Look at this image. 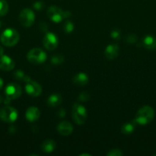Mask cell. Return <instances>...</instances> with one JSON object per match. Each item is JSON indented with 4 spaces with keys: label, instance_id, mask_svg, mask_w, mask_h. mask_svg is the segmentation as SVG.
Segmentation results:
<instances>
[{
    "label": "cell",
    "instance_id": "obj_5",
    "mask_svg": "<svg viewBox=\"0 0 156 156\" xmlns=\"http://www.w3.org/2000/svg\"><path fill=\"white\" fill-rule=\"evenodd\" d=\"M25 82V91L28 95L31 97H38L40 94L42 93V88L40 85L39 83H38L35 81L32 80L29 76H26L24 79Z\"/></svg>",
    "mask_w": 156,
    "mask_h": 156
},
{
    "label": "cell",
    "instance_id": "obj_34",
    "mask_svg": "<svg viewBox=\"0 0 156 156\" xmlns=\"http://www.w3.org/2000/svg\"><path fill=\"white\" fill-rule=\"evenodd\" d=\"M2 98L1 96H0V104L2 103Z\"/></svg>",
    "mask_w": 156,
    "mask_h": 156
},
{
    "label": "cell",
    "instance_id": "obj_20",
    "mask_svg": "<svg viewBox=\"0 0 156 156\" xmlns=\"http://www.w3.org/2000/svg\"><path fill=\"white\" fill-rule=\"evenodd\" d=\"M9 11V4L6 0H0V16H4Z\"/></svg>",
    "mask_w": 156,
    "mask_h": 156
},
{
    "label": "cell",
    "instance_id": "obj_3",
    "mask_svg": "<svg viewBox=\"0 0 156 156\" xmlns=\"http://www.w3.org/2000/svg\"><path fill=\"white\" fill-rule=\"evenodd\" d=\"M71 116L75 123L77 125H83L87 118V111L85 107L78 103H75L72 108Z\"/></svg>",
    "mask_w": 156,
    "mask_h": 156
},
{
    "label": "cell",
    "instance_id": "obj_10",
    "mask_svg": "<svg viewBox=\"0 0 156 156\" xmlns=\"http://www.w3.org/2000/svg\"><path fill=\"white\" fill-rule=\"evenodd\" d=\"M58 44H59L58 37L55 34L52 32H47L43 38V45L45 49L50 51L55 50L58 47Z\"/></svg>",
    "mask_w": 156,
    "mask_h": 156
},
{
    "label": "cell",
    "instance_id": "obj_12",
    "mask_svg": "<svg viewBox=\"0 0 156 156\" xmlns=\"http://www.w3.org/2000/svg\"><path fill=\"white\" fill-rule=\"evenodd\" d=\"M119 47L118 44H110L106 48L104 54H105L106 58L109 60H113L116 59L119 55Z\"/></svg>",
    "mask_w": 156,
    "mask_h": 156
},
{
    "label": "cell",
    "instance_id": "obj_25",
    "mask_svg": "<svg viewBox=\"0 0 156 156\" xmlns=\"http://www.w3.org/2000/svg\"><path fill=\"white\" fill-rule=\"evenodd\" d=\"M137 36H136L135 34H129L126 36V38H125V41L129 44H134L137 41Z\"/></svg>",
    "mask_w": 156,
    "mask_h": 156
},
{
    "label": "cell",
    "instance_id": "obj_7",
    "mask_svg": "<svg viewBox=\"0 0 156 156\" xmlns=\"http://www.w3.org/2000/svg\"><path fill=\"white\" fill-rule=\"evenodd\" d=\"M18 19H19V22L21 25L25 27H29L35 22V13L32 9H24L20 12Z\"/></svg>",
    "mask_w": 156,
    "mask_h": 156
},
{
    "label": "cell",
    "instance_id": "obj_6",
    "mask_svg": "<svg viewBox=\"0 0 156 156\" xmlns=\"http://www.w3.org/2000/svg\"><path fill=\"white\" fill-rule=\"evenodd\" d=\"M18 111L10 106H6L0 109V119L6 123H13L18 119Z\"/></svg>",
    "mask_w": 156,
    "mask_h": 156
},
{
    "label": "cell",
    "instance_id": "obj_2",
    "mask_svg": "<svg viewBox=\"0 0 156 156\" xmlns=\"http://www.w3.org/2000/svg\"><path fill=\"white\" fill-rule=\"evenodd\" d=\"M19 34L15 29L8 28L2 32L0 37L2 44L6 47H13L19 41Z\"/></svg>",
    "mask_w": 156,
    "mask_h": 156
},
{
    "label": "cell",
    "instance_id": "obj_17",
    "mask_svg": "<svg viewBox=\"0 0 156 156\" xmlns=\"http://www.w3.org/2000/svg\"><path fill=\"white\" fill-rule=\"evenodd\" d=\"M143 46L146 49L150 50H155L156 49V38L151 35H147L144 37L142 41Z\"/></svg>",
    "mask_w": 156,
    "mask_h": 156
},
{
    "label": "cell",
    "instance_id": "obj_9",
    "mask_svg": "<svg viewBox=\"0 0 156 156\" xmlns=\"http://www.w3.org/2000/svg\"><path fill=\"white\" fill-rule=\"evenodd\" d=\"M22 90H21V86L17 83H9L6 86V90H5V94L6 98L10 100H14L17 99L21 95Z\"/></svg>",
    "mask_w": 156,
    "mask_h": 156
},
{
    "label": "cell",
    "instance_id": "obj_22",
    "mask_svg": "<svg viewBox=\"0 0 156 156\" xmlns=\"http://www.w3.org/2000/svg\"><path fill=\"white\" fill-rule=\"evenodd\" d=\"M73 29H74V25H73V22L70 21H67L64 24V30L65 33L70 34L73 32Z\"/></svg>",
    "mask_w": 156,
    "mask_h": 156
},
{
    "label": "cell",
    "instance_id": "obj_33",
    "mask_svg": "<svg viewBox=\"0 0 156 156\" xmlns=\"http://www.w3.org/2000/svg\"><path fill=\"white\" fill-rule=\"evenodd\" d=\"M80 156H84V155H87V156H91V155L90 154H87V153H83V154H80Z\"/></svg>",
    "mask_w": 156,
    "mask_h": 156
},
{
    "label": "cell",
    "instance_id": "obj_15",
    "mask_svg": "<svg viewBox=\"0 0 156 156\" xmlns=\"http://www.w3.org/2000/svg\"><path fill=\"white\" fill-rule=\"evenodd\" d=\"M62 103V97L58 93H54L48 97L47 104L50 108H57Z\"/></svg>",
    "mask_w": 156,
    "mask_h": 156
},
{
    "label": "cell",
    "instance_id": "obj_18",
    "mask_svg": "<svg viewBox=\"0 0 156 156\" xmlns=\"http://www.w3.org/2000/svg\"><path fill=\"white\" fill-rule=\"evenodd\" d=\"M41 150L45 153H50L56 147V143L52 140H46L41 144Z\"/></svg>",
    "mask_w": 156,
    "mask_h": 156
},
{
    "label": "cell",
    "instance_id": "obj_16",
    "mask_svg": "<svg viewBox=\"0 0 156 156\" xmlns=\"http://www.w3.org/2000/svg\"><path fill=\"white\" fill-rule=\"evenodd\" d=\"M89 82V78L86 73H80L75 75L73 78V82L78 86H84Z\"/></svg>",
    "mask_w": 156,
    "mask_h": 156
},
{
    "label": "cell",
    "instance_id": "obj_21",
    "mask_svg": "<svg viewBox=\"0 0 156 156\" xmlns=\"http://www.w3.org/2000/svg\"><path fill=\"white\" fill-rule=\"evenodd\" d=\"M64 56H63L62 55L58 54L52 56L51 59H50V62H51V63L54 64V65L58 66V65H61V64L64 62Z\"/></svg>",
    "mask_w": 156,
    "mask_h": 156
},
{
    "label": "cell",
    "instance_id": "obj_29",
    "mask_svg": "<svg viewBox=\"0 0 156 156\" xmlns=\"http://www.w3.org/2000/svg\"><path fill=\"white\" fill-rule=\"evenodd\" d=\"M59 116H60V117H64V116H65V114H66V112H65V111H64V109H61L59 111Z\"/></svg>",
    "mask_w": 156,
    "mask_h": 156
},
{
    "label": "cell",
    "instance_id": "obj_28",
    "mask_svg": "<svg viewBox=\"0 0 156 156\" xmlns=\"http://www.w3.org/2000/svg\"><path fill=\"white\" fill-rule=\"evenodd\" d=\"M111 37L113 39L115 40H119L120 37V32L118 30H113L111 32Z\"/></svg>",
    "mask_w": 156,
    "mask_h": 156
},
{
    "label": "cell",
    "instance_id": "obj_11",
    "mask_svg": "<svg viewBox=\"0 0 156 156\" xmlns=\"http://www.w3.org/2000/svg\"><path fill=\"white\" fill-rule=\"evenodd\" d=\"M15 68V62L13 59L6 55L0 56V69L3 71H11Z\"/></svg>",
    "mask_w": 156,
    "mask_h": 156
},
{
    "label": "cell",
    "instance_id": "obj_13",
    "mask_svg": "<svg viewBox=\"0 0 156 156\" xmlns=\"http://www.w3.org/2000/svg\"><path fill=\"white\" fill-rule=\"evenodd\" d=\"M57 129H58V133L61 134V136H67L70 135L73 133V127L71 123H69V122L62 121L58 125Z\"/></svg>",
    "mask_w": 156,
    "mask_h": 156
},
{
    "label": "cell",
    "instance_id": "obj_31",
    "mask_svg": "<svg viewBox=\"0 0 156 156\" xmlns=\"http://www.w3.org/2000/svg\"><path fill=\"white\" fill-rule=\"evenodd\" d=\"M3 52H4V49L2 48V47H1V46H0V56L3 54Z\"/></svg>",
    "mask_w": 156,
    "mask_h": 156
},
{
    "label": "cell",
    "instance_id": "obj_4",
    "mask_svg": "<svg viewBox=\"0 0 156 156\" xmlns=\"http://www.w3.org/2000/svg\"><path fill=\"white\" fill-rule=\"evenodd\" d=\"M27 59L34 65H39L44 63L47 59V54L40 48H34L29 50L27 53Z\"/></svg>",
    "mask_w": 156,
    "mask_h": 156
},
{
    "label": "cell",
    "instance_id": "obj_26",
    "mask_svg": "<svg viewBox=\"0 0 156 156\" xmlns=\"http://www.w3.org/2000/svg\"><path fill=\"white\" fill-rule=\"evenodd\" d=\"M89 98H90V94L87 93V91H84L79 96V100L82 102L87 101L89 100Z\"/></svg>",
    "mask_w": 156,
    "mask_h": 156
},
{
    "label": "cell",
    "instance_id": "obj_14",
    "mask_svg": "<svg viewBox=\"0 0 156 156\" xmlns=\"http://www.w3.org/2000/svg\"><path fill=\"white\" fill-rule=\"evenodd\" d=\"M41 112L36 107H30L27 109L25 113V118L28 122H35L39 119Z\"/></svg>",
    "mask_w": 156,
    "mask_h": 156
},
{
    "label": "cell",
    "instance_id": "obj_8",
    "mask_svg": "<svg viewBox=\"0 0 156 156\" xmlns=\"http://www.w3.org/2000/svg\"><path fill=\"white\" fill-rule=\"evenodd\" d=\"M47 17L54 23H60L66 18L65 12L57 6H50L47 11Z\"/></svg>",
    "mask_w": 156,
    "mask_h": 156
},
{
    "label": "cell",
    "instance_id": "obj_32",
    "mask_svg": "<svg viewBox=\"0 0 156 156\" xmlns=\"http://www.w3.org/2000/svg\"><path fill=\"white\" fill-rule=\"evenodd\" d=\"M2 86H3V80L0 78V89L2 88Z\"/></svg>",
    "mask_w": 156,
    "mask_h": 156
},
{
    "label": "cell",
    "instance_id": "obj_23",
    "mask_svg": "<svg viewBox=\"0 0 156 156\" xmlns=\"http://www.w3.org/2000/svg\"><path fill=\"white\" fill-rule=\"evenodd\" d=\"M13 76L14 77H15V79H17V80H24L25 77L27 76L24 74V72L21 69L16 70V71L14 73Z\"/></svg>",
    "mask_w": 156,
    "mask_h": 156
},
{
    "label": "cell",
    "instance_id": "obj_24",
    "mask_svg": "<svg viewBox=\"0 0 156 156\" xmlns=\"http://www.w3.org/2000/svg\"><path fill=\"white\" fill-rule=\"evenodd\" d=\"M107 156H122L123 155V152L119 149H113L110 150L108 153L106 154Z\"/></svg>",
    "mask_w": 156,
    "mask_h": 156
},
{
    "label": "cell",
    "instance_id": "obj_30",
    "mask_svg": "<svg viewBox=\"0 0 156 156\" xmlns=\"http://www.w3.org/2000/svg\"><path fill=\"white\" fill-rule=\"evenodd\" d=\"M9 132L10 133H15V128L14 127V126H11L10 128H9Z\"/></svg>",
    "mask_w": 156,
    "mask_h": 156
},
{
    "label": "cell",
    "instance_id": "obj_19",
    "mask_svg": "<svg viewBox=\"0 0 156 156\" xmlns=\"http://www.w3.org/2000/svg\"><path fill=\"white\" fill-rule=\"evenodd\" d=\"M135 124H136L135 121L133 123H126L123 124V126L121 128L122 133L125 134V135H129V134L132 133L135 129Z\"/></svg>",
    "mask_w": 156,
    "mask_h": 156
},
{
    "label": "cell",
    "instance_id": "obj_27",
    "mask_svg": "<svg viewBox=\"0 0 156 156\" xmlns=\"http://www.w3.org/2000/svg\"><path fill=\"white\" fill-rule=\"evenodd\" d=\"M44 2L41 1L35 2L33 5V8L37 11H41V9H44Z\"/></svg>",
    "mask_w": 156,
    "mask_h": 156
},
{
    "label": "cell",
    "instance_id": "obj_1",
    "mask_svg": "<svg viewBox=\"0 0 156 156\" xmlns=\"http://www.w3.org/2000/svg\"><path fill=\"white\" fill-rule=\"evenodd\" d=\"M154 117V111L151 107L145 105L137 111L134 121L136 124L145 126L152 121Z\"/></svg>",
    "mask_w": 156,
    "mask_h": 156
}]
</instances>
